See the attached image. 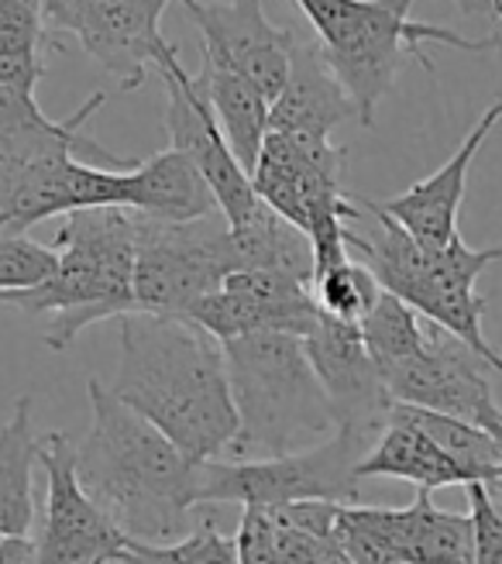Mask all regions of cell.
I'll use <instances>...</instances> for the list:
<instances>
[{
  "instance_id": "cell-13",
  "label": "cell",
  "mask_w": 502,
  "mask_h": 564,
  "mask_svg": "<svg viewBox=\"0 0 502 564\" xmlns=\"http://www.w3.org/2000/svg\"><path fill=\"white\" fill-rule=\"evenodd\" d=\"M320 314L314 286L303 279L269 272V269H238L225 279L217 293L189 306L186 321L200 324L220 345L244 334H296L303 337Z\"/></svg>"
},
{
  "instance_id": "cell-36",
  "label": "cell",
  "mask_w": 502,
  "mask_h": 564,
  "mask_svg": "<svg viewBox=\"0 0 502 564\" xmlns=\"http://www.w3.org/2000/svg\"><path fill=\"white\" fill-rule=\"evenodd\" d=\"M0 541H4V533H0Z\"/></svg>"
},
{
  "instance_id": "cell-19",
  "label": "cell",
  "mask_w": 502,
  "mask_h": 564,
  "mask_svg": "<svg viewBox=\"0 0 502 564\" xmlns=\"http://www.w3.org/2000/svg\"><path fill=\"white\" fill-rule=\"evenodd\" d=\"M348 118H354V104L338 76L327 69L320 45L296 35L290 79L269 110V131L286 134L299 145H327L330 131Z\"/></svg>"
},
{
  "instance_id": "cell-1",
  "label": "cell",
  "mask_w": 502,
  "mask_h": 564,
  "mask_svg": "<svg viewBox=\"0 0 502 564\" xmlns=\"http://www.w3.org/2000/svg\"><path fill=\"white\" fill-rule=\"evenodd\" d=\"M110 392L197 465L220 462L238 437L225 345L186 317H124L121 365Z\"/></svg>"
},
{
  "instance_id": "cell-33",
  "label": "cell",
  "mask_w": 502,
  "mask_h": 564,
  "mask_svg": "<svg viewBox=\"0 0 502 564\" xmlns=\"http://www.w3.org/2000/svg\"><path fill=\"white\" fill-rule=\"evenodd\" d=\"M0 564H39L35 541H28V538H4V541H0Z\"/></svg>"
},
{
  "instance_id": "cell-6",
  "label": "cell",
  "mask_w": 502,
  "mask_h": 564,
  "mask_svg": "<svg viewBox=\"0 0 502 564\" xmlns=\"http://www.w3.org/2000/svg\"><path fill=\"white\" fill-rule=\"evenodd\" d=\"M361 204L375 217V235L361 238L351 231L348 248L365 256V265L379 279V286L410 303L434 327L458 337L489 369L502 372V355L485 341L482 330L485 300L476 290L479 275L502 259V248H468L461 235L448 248H424L375 200Z\"/></svg>"
},
{
  "instance_id": "cell-3",
  "label": "cell",
  "mask_w": 502,
  "mask_h": 564,
  "mask_svg": "<svg viewBox=\"0 0 502 564\" xmlns=\"http://www.w3.org/2000/svg\"><path fill=\"white\" fill-rule=\"evenodd\" d=\"M296 4L317 32L324 63L351 97L354 121L361 128L375 124V110L393 90L406 59H416L434 73L427 55L430 42L461 52H502V35L465 39L451 28L413 21L410 11L416 0H296Z\"/></svg>"
},
{
  "instance_id": "cell-11",
  "label": "cell",
  "mask_w": 502,
  "mask_h": 564,
  "mask_svg": "<svg viewBox=\"0 0 502 564\" xmlns=\"http://www.w3.org/2000/svg\"><path fill=\"white\" fill-rule=\"evenodd\" d=\"M39 465L45 468V523L35 541L39 564H121L128 538L83 492L76 478V447L63 431L39 437Z\"/></svg>"
},
{
  "instance_id": "cell-9",
  "label": "cell",
  "mask_w": 502,
  "mask_h": 564,
  "mask_svg": "<svg viewBox=\"0 0 502 564\" xmlns=\"http://www.w3.org/2000/svg\"><path fill=\"white\" fill-rule=\"evenodd\" d=\"M173 0H42L45 28L66 32L79 48L114 73L121 90H138L159 69L173 42L162 39V14Z\"/></svg>"
},
{
  "instance_id": "cell-7",
  "label": "cell",
  "mask_w": 502,
  "mask_h": 564,
  "mask_svg": "<svg viewBox=\"0 0 502 564\" xmlns=\"http://www.w3.org/2000/svg\"><path fill=\"white\" fill-rule=\"evenodd\" d=\"M134 214V210H131ZM238 272L228 220L165 224L134 214V306L138 314L186 317Z\"/></svg>"
},
{
  "instance_id": "cell-26",
  "label": "cell",
  "mask_w": 502,
  "mask_h": 564,
  "mask_svg": "<svg viewBox=\"0 0 502 564\" xmlns=\"http://www.w3.org/2000/svg\"><path fill=\"white\" fill-rule=\"evenodd\" d=\"M45 14L42 0H0V83L35 94L42 79Z\"/></svg>"
},
{
  "instance_id": "cell-31",
  "label": "cell",
  "mask_w": 502,
  "mask_h": 564,
  "mask_svg": "<svg viewBox=\"0 0 502 564\" xmlns=\"http://www.w3.org/2000/svg\"><path fill=\"white\" fill-rule=\"evenodd\" d=\"M468 517L476 527V564H502V478L499 482H471Z\"/></svg>"
},
{
  "instance_id": "cell-22",
  "label": "cell",
  "mask_w": 502,
  "mask_h": 564,
  "mask_svg": "<svg viewBox=\"0 0 502 564\" xmlns=\"http://www.w3.org/2000/svg\"><path fill=\"white\" fill-rule=\"evenodd\" d=\"M197 79H200V87L214 107L217 124H220V131H225L234 159L251 176L255 173L259 155H262L265 138H269L272 104L244 73H238L228 59H220L217 52H207V48H204V66H200Z\"/></svg>"
},
{
  "instance_id": "cell-17",
  "label": "cell",
  "mask_w": 502,
  "mask_h": 564,
  "mask_svg": "<svg viewBox=\"0 0 502 564\" xmlns=\"http://www.w3.org/2000/svg\"><path fill=\"white\" fill-rule=\"evenodd\" d=\"M403 564H476V527L468 513H448L416 492L410 506H348Z\"/></svg>"
},
{
  "instance_id": "cell-14",
  "label": "cell",
  "mask_w": 502,
  "mask_h": 564,
  "mask_svg": "<svg viewBox=\"0 0 502 564\" xmlns=\"http://www.w3.org/2000/svg\"><path fill=\"white\" fill-rule=\"evenodd\" d=\"M485 361L461 345L448 330H427V345L421 355H413L393 369H382V382L393 403L421 406L430 413L458 416L479 423L495 410L492 386L485 379Z\"/></svg>"
},
{
  "instance_id": "cell-29",
  "label": "cell",
  "mask_w": 502,
  "mask_h": 564,
  "mask_svg": "<svg viewBox=\"0 0 502 564\" xmlns=\"http://www.w3.org/2000/svg\"><path fill=\"white\" fill-rule=\"evenodd\" d=\"M121 564H241L234 538H225L217 523L207 517L200 527H193L183 541L173 544H138L128 541Z\"/></svg>"
},
{
  "instance_id": "cell-25",
  "label": "cell",
  "mask_w": 502,
  "mask_h": 564,
  "mask_svg": "<svg viewBox=\"0 0 502 564\" xmlns=\"http://www.w3.org/2000/svg\"><path fill=\"white\" fill-rule=\"evenodd\" d=\"M393 410L400 416H406L410 423H416V427H421L451 462H458L471 475V482L489 486L502 478V451H499L495 437L485 427H479V423L430 413L421 406H403V403H396Z\"/></svg>"
},
{
  "instance_id": "cell-15",
  "label": "cell",
  "mask_w": 502,
  "mask_h": 564,
  "mask_svg": "<svg viewBox=\"0 0 502 564\" xmlns=\"http://www.w3.org/2000/svg\"><path fill=\"white\" fill-rule=\"evenodd\" d=\"M183 8L197 21L204 48L228 59L238 73L255 83L269 104H275L290 79L296 32L275 28L265 18L262 0H214V4L183 0Z\"/></svg>"
},
{
  "instance_id": "cell-23",
  "label": "cell",
  "mask_w": 502,
  "mask_h": 564,
  "mask_svg": "<svg viewBox=\"0 0 502 564\" xmlns=\"http://www.w3.org/2000/svg\"><path fill=\"white\" fill-rule=\"evenodd\" d=\"M35 462L39 437L32 434V397H18L8 423L0 427V533L4 538H28L35 523Z\"/></svg>"
},
{
  "instance_id": "cell-21",
  "label": "cell",
  "mask_w": 502,
  "mask_h": 564,
  "mask_svg": "<svg viewBox=\"0 0 502 564\" xmlns=\"http://www.w3.org/2000/svg\"><path fill=\"white\" fill-rule=\"evenodd\" d=\"M396 406V403H393ZM358 482L361 478H400V482L416 486V492H434L448 486H471V475L451 462L444 451L396 410L389 413L385 431L369 447V455L354 468Z\"/></svg>"
},
{
  "instance_id": "cell-4",
  "label": "cell",
  "mask_w": 502,
  "mask_h": 564,
  "mask_svg": "<svg viewBox=\"0 0 502 564\" xmlns=\"http://www.w3.org/2000/svg\"><path fill=\"white\" fill-rule=\"evenodd\" d=\"M59 269L35 290L4 293L0 303L48 314L45 345L66 351L90 324L124 321L134 306V214L124 207L76 210L55 235Z\"/></svg>"
},
{
  "instance_id": "cell-34",
  "label": "cell",
  "mask_w": 502,
  "mask_h": 564,
  "mask_svg": "<svg viewBox=\"0 0 502 564\" xmlns=\"http://www.w3.org/2000/svg\"><path fill=\"white\" fill-rule=\"evenodd\" d=\"M314 564H354V561L341 551L338 541H327V544L317 551V561H314Z\"/></svg>"
},
{
  "instance_id": "cell-35",
  "label": "cell",
  "mask_w": 502,
  "mask_h": 564,
  "mask_svg": "<svg viewBox=\"0 0 502 564\" xmlns=\"http://www.w3.org/2000/svg\"><path fill=\"white\" fill-rule=\"evenodd\" d=\"M482 427L495 437V444H499V451H502V410H499V406L482 420Z\"/></svg>"
},
{
  "instance_id": "cell-5",
  "label": "cell",
  "mask_w": 502,
  "mask_h": 564,
  "mask_svg": "<svg viewBox=\"0 0 502 564\" xmlns=\"http://www.w3.org/2000/svg\"><path fill=\"white\" fill-rule=\"evenodd\" d=\"M231 397L238 410V462L283 458L306 441L338 431L327 392L296 334H244L225 341Z\"/></svg>"
},
{
  "instance_id": "cell-2",
  "label": "cell",
  "mask_w": 502,
  "mask_h": 564,
  "mask_svg": "<svg viewBox=\"0 0 502 564\" xmlns=\"http://www.w3.org/2000/svg\"><path fill=\"white\" fill-rule=\"evenodd\" d=\"M94 423L76 447V478L128 541L173 544L200 506V468L155 423L121 403L100 379L87 382Z\"/></svg>"
},
{
  "instance_id": "cell-18",
  "label": "cell",
  "mask_w": 502,
  "mask_h": 564,
  "mask_svg": "<svg viewBox=\"0 0 502 564\" xmlns=\"http://www.w3.org/2000/svg\"><path fill=\"white\" fill-rule=\"evenodd\" d=\"M499 121H502V94L485 107L479 124L468 131V138L458 145V152L444 162L434 176L421 180L406 193L393 196V200H385L379 207L393 220H400L424 248H448L458 238V210L465 200L468 169H471V162H476L479 149L485 145V138L492 134V128Z\"/></svg>"
},
{
  "instance_id": "cell-20",
  "label": "cell",
  "mask_w": 502,
  "mask_h": 564,
  "mask_svg": "<svg viewBox=\"0 0 502 564\" xmlns=\"http://www.w3.org/2000/svg\"><path fill=\"white\" fill-rule=\"evenodd\" d=\"M124 210L165 224H193L220 214L217 196L207 186L204 173L176 149H165L128 169Z\"/></svg>"
},
{
  "instance_id": "cell-32",
  "label": "cell",
  "mask_w": 502,
  "mask_h": 564,
  "mask_svg": "<svg viewBox=\"0 0 502 564\" xmlns=\"http://www.w3.org/2000/svg\"><path fill=\"white\" fill-rule=\"evenodd\" d=\"M234 544L241 564H279V533L272 510H265V506H244Z\"/></svg>"
},
{
  "instance_id": "cell-27",
  "label": "cell",
  "mask_w": 502,
  "mask_h": 564,
  "mask_svg": "<svg viewBox=\"0 0 502 564\" xmlns=\"http://www.w3.org/2000/svg\"><path fill=\"white\" fill-rule=\"evenodd\" d=\"M358 327H361V337H365V348H369L372 361L379 365V372L393 369V365H400L413 355H421L427 345V330L421 327V314L385 290H382L379 303L372 306V314Z\"/></svg>"
},
{
  "instance_id": "cell-30",
  "label": "cell",
  "mask_w": 502,
  "mask_h": 564,
  "mask_svg": "<svg viewBox=\"0 0 502 564\" xmlns=\"http://www.w3.org/2000/svg\"><path fill=\"white\" fill-rule=\"evenodd\" d=\"M55 269H59L55 248L39 245L24 235L0 238V296L42 286L45 279H52Z\"/></svg>"
},
{
  "instance_id": "cell-28",
  "label": "cell",
  "mask_w": 502,
  "mask_h": 564,
  "mask_svg": "<svg viewBox=\"0 0 502 564\" xmlns=\"http://www.w3.org/2000/svg\"><path fill=\"white\" fill-rule=\"evenodd\" d=\"M314 296L324 314L338 317L345 324H361L372 314V306L379 303L382 286L365 262L348 259L314 279Z\"/></svg>"
},
{
  "instance_id": "cell-12",
  "label": "cell",
  "mask_w": 502,
  "mask_h": 564,
  "mask_svg": "<svg viewBox=\"0 0 502 564\" xmlns=\"http://www.w3.org/2000/svg\"><path fill=\"white\" fill-rule=\"evenodd\" d=\"M303 348L327 392L338 431H351L372 441L385 431L393 400H389L379 365L372 361L358 324H345L330 314H317L314 327L303 334Z\"/></svg>"
},
{
  "instance_id": "cell-10",
  "label": "cell",
  "mask_w": 502,
  "mask_h": 564,
  "mask_svg": "<svg viewBox=\"0 0 502 564\" xmlns=\"http://www.w3.org/2000/svg\"><path fill=\"white\" fill-rule=\"evenodd\" d=\"M165 94H170V107H165V131L179 155H186L200 169L207 186L217 196L220 217L228 220V228H241V224L262 207L251 176L244 165L234 159L225 131L217 124L214 107L200 87L197 76H189L179 63V48L170 52L159 66Z\"/></svg>"
},
{
  "instance_id": "cell-16",
  "label": "cell",
  "mask_w": 502,
  "mask_h": 564,
  "mask_svg": "<svg viewBox=\"0 0 502 564\" xmlns=\"http://www.w3.org/2000/svg\"><path fill=\"white\" fill-rule=\"evenodd\" d=\"M107 104V94H94L83 104L76 115L52 121L42 115V107L35 104V94L14 90L0 83V162L14 165H32L45 159L73 155L90 165H114V169H134L138 162H128L114 152H107L100 141H94L87 131V121Z\"/></svg>"
},
{
  "instance_id": "cell-24",
  "label": "cell",
  "mask_w": 502,
  "mask_h": 564,
  "mask_svg": "<svg viewBox=\"0 0 502 564\" xmlns=\"http://www.w3.org/2000/svg\"><path fill=\"white\" fill-rule=\"evenodd\" d=\"M238 269H269L314 286V245L296 224L279 217L265 204L241 228H231Z\"/></svg>"
},
{
  "instance_id": "cell-8",
  "label": "cell",
  "mask_w": 502,
  "mask_h": 564,
  "mask_svg": "<svg viewBox=\"0 0 502 564\" xmlns=\"http://www.w3.org/2000/svg\"><path fill=\"white\" fill-rule=\"evenodd\" d=\"M369 441L351 431H334L330 441L303 447L283 458L259 462H207L200 468V506H293V502H338L358 499V462L369 455Z\"/></svg>"
}]
</instances>
